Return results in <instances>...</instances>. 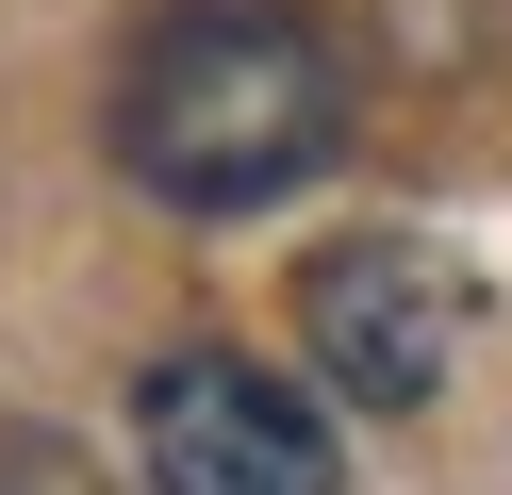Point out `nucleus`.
I'll return each instance as SVG.
<instances>
[{
    "label": "nucleus",
    "mask_w": 512,
    "mask_h": 495,
    "mask_svg": "<svg viewBox=\"0 0 512 495\" xmlns=\"http://www.w3.org/2000/svg\"><path fill=\"white\" fill-rule=\"evenodd\" d=\"M347 149V66L298 0H166L116 66V165L166 215H265Z\"/></svg>",
    "instance_id": "1"
},
{
    "label": "nucleus",
    "mask_w": 512,
    "mask_h": 495,
    "mask_svg": "<svg viewBox=\"0 0 512 495\" xmlns=\"http://www.w3.org/2000/svg\"><path fill=\"white\" fill-rule=\"evenodd\" d=\"M298 347H314V380L347 413H430L463 380V347H479V281H463L446 231H347L298 281Z\"/></svg>",
    "instance_id": "2"
},
{
    "label": "nucleus",
    "mask_w": 512,
    "mask_h": 495,
    "mask_svg": "<svg viewBox=\"0 0 512 495\" xmlns=\"http://www.w3.org/2000/svg\"><path fill=\"white\" fill-rule=\"evenodd\" d=\"M133 462L149 495H347V446L281 363L248 347H166L133 380Z\"/></svg>",
    "instance_id": "3"
}]
</instances>
